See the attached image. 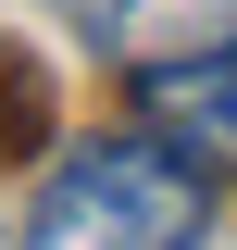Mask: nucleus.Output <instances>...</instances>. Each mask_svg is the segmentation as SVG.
<instances>
[{"label": "nucleus", "instance_id": "obj_1", "mask_svg": "<svg viewBox=\"0 0 237 250\" xmlns=\"http://www.w3.org/2000/svg\"><path fill=\"white\" fill-rule=\"evenodd\" d=\"M200 225H212L200 150L162 125H125V138H75L50 163L13 250H200Z\"/></svg>", "mask_w": 237, "mask_h": 250}, {"label": "nucleus", "instance_id": "obj_4", "mask_svg": "<svg viewBox=\"0 0 237 250\" xmlns=\"http://www.w3.org/2000/svg\"><path fill=\"white\" fill-rule=\"evenodd\" d=\"M175 25H237V0H113V38H125V62H150Z\"/></svg>", "mask_w": 237, "mask_h": 250}, {"label": "nucleus", "instance_id": "obj_3", "mask_svg": "<svg viewBox=\"0 0 237 250\" xmlns=\"http://www.w3.org/2000/svg\"><path fill=\"white\" fill-rule=\"evenodd\" d=\"M38 138H50V75L25 50H0V163H25Z\"/></svg>", "mask_w": 237, "mask_h": 250}, {"label": "nucleus", "instance_id": "obj_2", "mask_svg": "<svg viewBox=\"0 0 237 250\" xmlns=\"http://www.w3.org/2000/svg\"><path fill=\"white\" fill-rule=\"evenodd\" d=\"M138 113L162 125V138H187L200 163H237V38H212V50H162L138 62Z\"/></svg>", "mask_w": 237, "mask_h": 250}]
</instances>
